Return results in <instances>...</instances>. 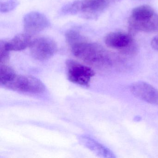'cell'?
I'll return each mask as SVG.
<instances>
[{
  "label": "cell",
  "instance_id": "obj_19",
  "mask_svg": "<svg viewBox=\"0 0 158 158\" xmlns=\"http://www.w3.org/2000/svg\"><path fill=\"white\" fill-rule=\"evenodd\" d=\"M105 1H109V0H105Z\"/></svg>",
  "mask_w": 158,
  "mask_h": 158
},
{
  "label": "cell",
  "instance_id": "obj_14",
  "mask_svg": "<svg viewBox=\"0 0 158 158\" xmlns=\"http://www.w3.org/2000/svg\"><path fill=\"white\" fill-rule=\"evenodd\" d=\"M66 41L70 47L86 41L85 38L81 35L78 31L75 30H71L67 31L65 34Z\"/></svg>",
  "mask_w": 158,
  "mask_h": 158
},
{
  "label": "cell",
  "instance_id": "obj_11",
  "mask_svg": "<svg viewBox=\"0 0 158 158\" xmlns=\"http://www.w3.org/2000/svg\"><path fill=\"white\" fill-rule=\"evenodd\" d=\"M32 41L31 36L24 33L18 34L10 41L6 42V45L10 51H20L30 47Z\"/></svg>",
  "mask_w": 158,
  "mask_h": 158
},
{
  "label": "cell",
  "instance_id": "obj_9",
  "mask_svg": "<svg viewBox=\"0 0 158 158\" xmlns=\"http://www.w3.org/2000/svg\"><path fill=\"white\" fill-rule=\"evenodd\" d=\"M132 41L131 36L123 32H111L104 38L107 46L114 48L124 49L132 44Z\"/></svg>",
  "mask_w": 158,
  "mask_h": 158
},
{
  "label": "cell",
  "instance_id": "obj_5",
  "mask_svg": "<svg viewBox=\"0 0 158 158\" xmlns=\"http://www.w3.org/2000/svg\"><path fill=\"white\" fill-rule=\"evenodd\" d=\"M30 52L33 58L43 61L51 58L57 51V44L49 38H38L33 40L30 46Z\"/></svg>",
  "mask_w": 158,
  "mask_h": 158
},
{
  "label": "cell",
  "instance_id": "obj_4",
  "mask_svg": "<svg viewBox=\"0 0 158 158\" xmlns=\"http://www.w3.org/2000/svg\"><path fill=\"white\" fill-rule=\"evenodd\" d=\"M66 67L68 79L77 85L88 86L95 75V72L90 67L73 60L66 61Z\"/></svg>",
  "mask_w": 158,
  "mask_h": 158
},
{
  "label": "cell",
  "instance_id": "obj_17",
  "mask_svg": "<svg viewBox=\"0 0 158 158\" xmlns=\"http://www.w3.org/2000/svg\"><path fill=\"white\" fill-rule=\"evenodd\" d=\"M151 45L153 49L158 50V35L153 38L152 40Z\"/></svg>",
  "mask_w": 158,
  "mask_h": 158
},
{
  "label": "cell",
  "instance_id": "obj_7",
  "mask_svg": "<svg viewBox=\"0 0 158 158\" xmlns=\"http://www.w3.org/2000/svg\"><path fill=\"white\" fill-rule=\"evenodd\" d=\"M131 93L138 98L153 105H158V90L150 84L138 81L131 85Z\"/></svg>",
  "mask_w": 158,
  "mask_h": 158
},
{
  "label": "cell",
  "instance_id": "obj_10",
  "mask_svg": "<svg viewBox=\"0 0 158 158\" xmlns=\"http://www.w3.org/2000/svg\"><path fill=\"white\" fill-rule=\"evenodd\" d=\"M130 27L135 31L140 32H154L158 31V15L155 14L153 16L141 21L129 20Z\"/></svg>",
  "mask_w": 158,
  "mask_h": 158
},
{
  "label": "cell",
  "instance_id": "obj_1",
  "mask_svg": "<svg viewBox=\"0 0 158 158\" xmlns=\"http://www.w3.org/2000/svg\"><path fill=\"white\" fill-rule=\"evenodd\" d=\"M70 48L76 57L97 69H107L113 63L111 54L97 43L88 42L86 40Z\"/></svg>",
  "mask_w": 158,
  "mask_h": 158
},
{
  "label": "cell",
  "instance_id": "obj_6",
  "mask_svg": "<svg viewBox=\"0 0 158 158\" xmlns=\"http://www.w3.org/2000/svg\"><path fill=\"white\" fill-rule=\"evenodd\" d=\"M50 25V23L48 18L39 12L29 13L24 18V33L31 36L45 30Z\"/></svg>",
  "mask_w": 158,
  "mask_h": 158
},
{
  "label": "cell",
  "instance_id": "obj_12",
  "mask_svg": "<svg viewBox=\"0 0 158 158\" xmlns=\"http://www.w3.org/2000/svg\"><path fill=\"white\" fill-rule=\"evenodd\" d=\"M154 10L148 5H142L135 8L131 13L130 20L141 21L150 18L155 14Z\"/></svg>",
  "mask_w": 158,
  "mask_h": 158
},
{
  "label": "cell",
  "instance_id": "obj_8",
  "mask_svg": "<svg viewBox=\"0 0 158 158\" xmlns=\"http://www.w3.org/2000/svg\"><path fill=\"white\" fill-rule=\"evenodd\" d=\"M79 140L84 146L99 157L105 158H116L115 154L111 150L89 136L82 135L79 137Z\"/></svg>",
  "mask_w": 158,
  "mask_h": 158
},
{
  "label": "cell",
  "instance_id": "obj_2",
  "mask_svg": "<svg viewBox=\"0 0 158 158\" xmlns=\"http://www.w3.org/2000/svg\"><path fill=\"white\" fill-rule=\"evenodd\" d=\"M109 2L105 0L76 1L64 6L61 12L64 15L83 13L89 17H96L104 10Z\"/></svg>",
  "mask_w": 158,
  "mask_h": 158
},
{
  "label": "cell",
  "instance_id": "obj_13",
  "mask_svg": "<svg viewBox=\"0 0 158 158\" xmlns=\"http://www.w3.org/2000/svg\"><path fill=\"white\" fill-rule=\"evenodd\" d=\"M14 70L6 64H0V84L5 86L16 75Z\"/></svg>",
  "mask_w": 158,
  "mask_h": 158
},
{
  "label": "cell",
  "instance_id": "obj_15",
  "mask_svg": "<svg viewBox=\"0 0 158 158\" xmlns=\"http://www.w3.org/2000/svg\"><path fill=\"white\" fill-rule=\"evenodd\" d=\"M19 5L17 0H5L1 1L0 3V11L2 13L9 12L14 10Z\"/></svg>",
  "mask_w": 158,
  "mask_h": 158
},
{
  "label": "cell",
  "instance_id": "obj_18",
  "mask_svg": "<svg viewBox=\"0 0 158 158\" xmlns=\"http://www.w3.org/2000/svg\"><path fill=\"white\" fill-rule=\"evenodd\" d=\"M139 118H140V117H135V121H140V119H139Z\"/></svg>",
  "mask_w": 158,
  "mask_h": 158
},
{
  "label": "cell",
  "instance_id": "obj_16",
  "mask_svg": "<svg viewBox=\"0 0 158 158\" xmlns=\"http://www.w3.org/2000/svg\"><path fill=\"white\" fill-rule=\"evenodd\" d=\"M10 52L6 41L1 40L0 42V64H6L9 59Z\"/></svg>",
  "mask_w": 158,
  "mask_h": 158
},
{
  "label": "cell",
  "instance_id": "obj_3",
  "mask_svg": "<svg viewBox=\"0 0 158 158\" xmlns=\"http://www.w3.org/2000/svg\"><path fill=\"white\" fill-rule=\"evenodd\" d=\"M5 87L14 91L23 93L39 94L45 90L44 84L34 77L16 74Z\"/></svg>",
  "mask_w": 158,
  "mask_h": 158
}]
</instances>
